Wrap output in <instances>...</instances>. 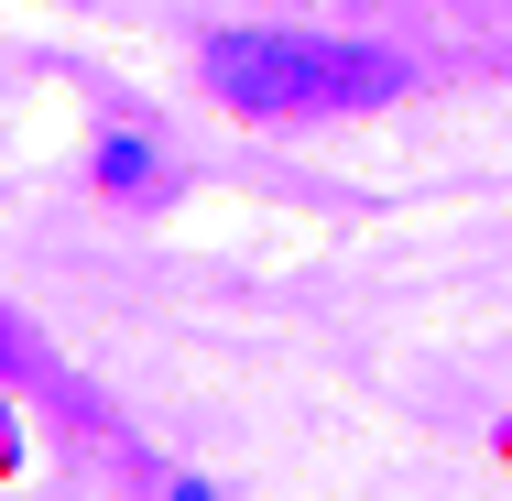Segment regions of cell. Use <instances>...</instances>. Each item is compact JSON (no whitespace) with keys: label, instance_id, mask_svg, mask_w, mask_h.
<instances>
[{"label":"cell","instance_id":"7a4b0ae2","mask_svg":"<svg viewBox=\"0 0 512 501\" xmlns=\"http://www.w3.org/2000/svg\"><path fill=\"white\" fill-rule=\"evenodd\" d=\"M99 186L109 197H153V142H99Z\"/></svg>","mask_w":512,"mask_h":501},{"label":"cell","instance_id":"6da1fadb","mask_svg":"<svg viewBox=\"0 0 512 501\" xmlns=\"http://www.w3.org/2000/svg\"><path fill=\"white\" fill-rule=\"evenodd\" d=\"M207 88L251 120H306V109H382L404 99V55L349 44V33H218Z\"/></svg>","mask_w":512,"mask_h":501}]
</instances>
